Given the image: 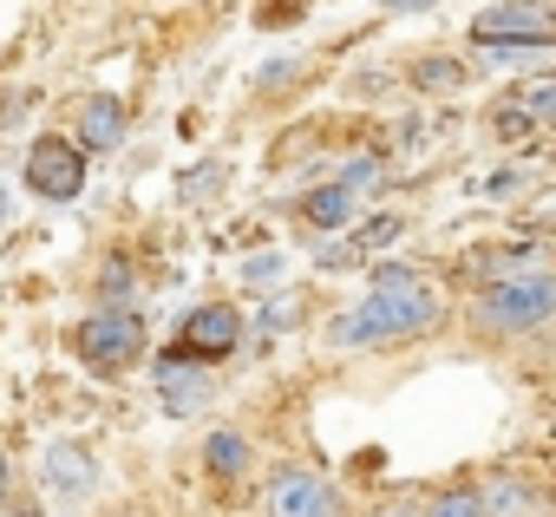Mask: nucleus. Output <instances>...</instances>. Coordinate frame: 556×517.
<instances>
[{
	"label": "nucleus",
	"instance_id": "obj_7",
	"mask_svg": "<svg viewBox=\"0 0 556 517\" xmlns=\"http://www.w3.org/2000/svg\"><path fill=\"white\" fill-rule=\"evenodd\" d=\"M268 517H341V497L315 471H282L268 484Z\"/></svg>",
	"mask_w": 556,
	"mask_h": 517
},
{
	"label": "nucleus",
	"instance_id": "obj_14",
	"mask_svg": "<svg viewBox=\"0 0 556 517\" xmlns=\"http://www.w3.org/2000/svg\"><path fill=\"white\" fill-rule=\"evenodd\" d=\"M426 517H491V504H484V491H471V484H458V491H445V497H432V510Z\"/></svg>",
	"mask_w": 556,
	"mask_h": 517
},
{
	"label": "nucleus",
	"instance_id": "obj_10",
	"mask_svg": "<svg viewBox=\"0 0 556 517\" xmlns=\"http://www.w3.org/2000/svg\"><path fill=\"white\" fill-rule=\"evenodd\" d=\"M47 478H53V491H66V497L92 491V452H86V445H53V452H47Z\"/></svg>",
	"mask_w": 556,
	"mask_h": 517
},
{
	"label": "nucleus",
	"instance_id": "obj_6",
	"mask_svg": "<svg viewBox=\"0 0 556 517\" xmlns=\"http://www.w3.org/2000/svg\"><path fill=\"white\" fill-rule=\"evenodd\" d=\"M73 348H79V361H92V367H118V361H131V354L144 348V321H138V315H118V308L86 315V321L73 328Z\"/></svg>",
	"mask_w": 556,
	"mask_h": 517
},
{
	"label": "nucleus",
	"instance_id": "obj_4",
	"mask_svg": "<svg viewBox=\"0 0 556 517\" xmlns=\"http://www.w3.org/2000/svg\"><path fill=\"white\" fill-rule=\"evenodd\" d=\"M27 190L47 203H73L86 190V151L73 138H34L27 144Z\"/></svg>",
	"mask_w": 556,
	"mask_h": 517
},
{
	"label": "nucleus",
	"instance_id": "obj_12",
	"mask_svg": "<svg viewBox=\"0 0 556 517\" xmlns=\"http://www.w3.org/2000/svg\"><path fill=\"white\" fill-rule=\"evenodd\" d=\"M302 216H308L315 229H341V223L354 216V184H328V190H315V197L302 203Z\"/></svg>",
	"mask_w": 556,
	"mask_h": 517
},
{
	"label": "nucleus",
	"instance_id": "obj_15",
	"mask_svg": "<svg viewBox=\"0 0 556 517\" xmlns=\"http://www.w3.org/2000/svg\"><path fill=\"white\" fill-rule=\"evenodd\" d=\"M413 79H419L426 92H452V86H465V66H458V60H419Z\"/></svg>",
	"mask_w": 556,
	"mask_h": 517
},
{
	"label": "nucleus",
	"instance_id": "obj_16",
	"mask_svg": "<svg viewBox=\"0 0 556 517\" xmlns=\"http://www.w3.org/2000/svg\"><path fill=\"white\" fill-rule=\"evenodd\" d=\"M216 177H223L216 164H203V171H190V177H184V197H203V190H216Z\"/></svg>",
	"mask_w": 556,
	"mask_h": 517
},
{
	"label": "nucleus",
	"instance_id": "obj_9",
	"mask_svg": "<svg viewBox=\"0 0 556 517\" xmlns=\"http://www.w3.org/2000/svg\"><path fill=\"white\" fill-rule=\"evenodd\" d=\"M157 393H164V413H197L203 400H210V367H197V361H164L157 367Z\"/></svg>",
	"mask_w": 556,
	"mask_h": 517
},
{
	"label": "nucleus",
	"instance_id": "obj_11",
	"mask_svg": "<svg viewBox=\"0 0 556 517\" xmlns=\"http://www.w3.org/2000/svg\"><path fill=\"white\" fill-rule=\"evenodd\" d=\"M203 458H210L216 478H242V471H249V439L229 432V426H216V432L203 439Z\"/></svg>",
	"mask_w": 556,
	"mask_h": 517
},
{
	"label": "nucleus",
	"instance_id": "obj_17",
	"mask_svg": "<svg viewBox=\"0 0 556 517\" xmlns=\"http://www.w3.org/2000/svg\"><path fill=\"white\" fill-rule=\"evenodd\" d=\"M8 517H40V510H34V504H27V510H8Z\"/></svg>",
	"mask_w": 556,
	"mask_h": 517
},
{
	"label": "nucleus",
	"instance_id": "obj_3",
	"mask_svg": "<svg viewBox=\"0 0 556 517\" xmlns=\"http://www.w3.org/2000/svg\"><path fill=\"white\" fill-rule=\"evenodd\" d=\"M471 40L478 47H510V53H543L556 47V14L536 8V0H497L471 21Z\"/></svg>",
	"mask_w": 556,
	"mask_h": 517
},
{
	"label": "nucleus",
	"instance_id": "obj_1",
	"mask_svg": "<svg viewBox=\"0 0 556 517\" xmlns=\"http://www.w3.org/2000/svg\"><path fill=\"white\" fill-rule=\"evenodd\" d=\"M439 295L432 289H406V295H387V289H374L367 302H354L348 315H334L328 321V341L334 348H374V341H406V335H426L432 321H439Z\"/></svg>",
	"mask_w": 556,
	"mask_h": 517
},
{
	"label": "nucleus",
	"instance_id": "obj_19",
	"mask_svg": "<svg viewBox=\"0 0 556 517\" xmlns=\"http://www.w3.org/2000/svg\"><path fill=\"white\" fill-rule=\"evenodd\" d=\"M118 517H144V510H118Z\"/></svg>",
	"mask_w": 556,
	"mask_h": 517
},
{
	"label": "nucleus",
	"instance_id": "obj_8",
	"mask_svg": "<svg viewBox=\"0 0 556 517\" xmlns=\"http://www.w3.org/2000/svg\"><path fill=\"white\" fill-rule=\"evenodd\" d=\"M112 144H125V105L118 92H92L79 105V151H112Z\"/></svg>",
	"mask_w": 556,
	"mask_h": 517
},
{
	"label": "nucleus",
	"instance_id": "obj_5",
	"mask_svg": "<svg viewBox=\"0 0 556 517\" xmlns=\"http://www.w3.org/2000/svg\"><path fill=\"white\" fill-rule=\"evenodd\" d=\"M236 341H242V315H236L229 302H203V308H190L184 328H177V354L197 361V367L236 354Z\"/></svg>",
	"mask_w": 556,
	"mask_h": 517
},
{
	"label": "nucleus",
	"instance_id": "obj_2",
	"mask_svg": "<svg viewBox=\"0 0 556 517\" xmlns=\"http://www.w3.org/2000/svg\"><path fill=\"white\" fill-rule=\"evenodd\" d=\"M484 328L491 335H523V328H543L556 315V276L530 269V276H504L484 289Z\"/></svg>",
	"mask_w": 556,
	"mask_h": 517
},
{
	"label": "nucleus",
	"instance_id": "obj_18",
	"mask_svg": "<svg viewBox=\"0 0 556 517\" xmlns=\"http://www.w3.org/2000/svg\"><path fill=\"white\" fill-rule=\"evenodd\" d=\"M393 8H426V0H393Z\"/></svg>",
	"mask_w": 556,
	"mask_h": 517
},
{
	"label": "nucleus",
	"instance_id": "obj_13",
	"mask_svg": "<svg viewBox=\"0 0 556 517\" xmlns=\"http://www.w3.org/2000/svg\"><path fill=\"white\" fill-rule=\"evenodd\" d=\"M484 504H491V517H530V510H536V491L497 471V478L484 484Z\"/></svg>",
	"mask_w": 556,
	"mask_h": 517
}]
</instances>
